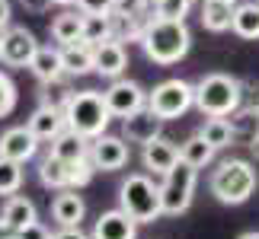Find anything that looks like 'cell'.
Here are the masks:
<instances>
[{"label":"cell","instance_id":"6da1fadb","mask_svg":"<svg viewBox=\"0 0 259 239\" xmlns=\"http://www.w3.org/2000/svg\"><path fill=\"white\" fill-rule=\"evenodd\" d=\"M141 48L144 54L151 57L154 64H163L170 67L176 61H183L189 45H192V32L183 19H160V16H151L141 29Z\"/></svg>","mask_w":259,"mask_h":239},{"label":"cell","instance_id":"7a4b0ae2","mask_svg":"<svg viewBox=\"0 0 259 239\" xmlns=\"http://www.w3.org/2000/svg\"><path fill=\"white\" fill-rule=\"evenodd\" d=\"M243 102V83L231 74H205L195 83V108L205 118H227Z\"/></svg>","mask_w":259,"mask_h":239},{"label":"cell","instance_id":"3957f363","mask_svg":"<svg viewBox=\"0 0 259 239\" xmlns=\"http://www.w3.org/2000/svg\"><path fill=\"white\" fill-rule=\"evenodd\" d=\"M109 122H112V115H109V108L103 102V93H96V89H74V96L64 105V128H71L80 137L93 141V137L106 134Z\"/></svg>","mask_w":259,"mask_h":239},{"label":"cell","instance_id":"277c9868","mask_svg":"<svg viewBox=\"0 0 259 239\" xmlns=\"http://www.w3.org/2000/svg\"><path fill=\"white\" fill-rule=\"evenodd\" d=\"M256 185H259V175L250 159H224L211 172V195L221 204H231V207L250 201Z\"/></svg>","mask_w":259,"mask_h":239},{"label":"cell","instance_id":"5b68a950","mask_svg":"<svg viewBox=\"0 0 259 239\" xmlns=\"http://www.w3.org/2000/svg\"><path fill=\"white\" fill-rule=\"evenodd\" d=\"M118 207L138 223H154L157 217H163L160 207V188H157L144 172L128 175L122 188H118Z\"/></svg>","mask_w":259,"mask_h":239},{"label":"cell","instance_id":"8992f818","mask_svg":"<svg viewBox=\"0 0 259 239\" xmlns=\"http://www.w3.org/2000/svg\"><path fill=\"white\" fill-rule=\"evenodd\" d=\"M195 182H198V169L183 163V159L163 175V185H157V188H160V207H163L166 217H176V214L189 211L192 195H195Z\"/></svg>","mask_w":259,"mask_h":239},{"label":"cell","instance_id":"52a82bcc","mask_svg":"<svg viewBox=\"0 0 259 239\" xmlns=\"http://www.w3.org/2000/svg\"><path fill=\"white\" fill-rule=\"evenodd\" d=\"M195 105V86L186 83V80H163V83H157L151 93H147V108L163 118V122H173V118L186 115L189 108Z\"/></svg>","mask_w":259,"mask_h":239},{"label":"cell","instance_id":"ba28073f","mask_svg":"<svg viewBox=\"0 0 259 239\" xmlns=\"http://www.w3.org/2000/svg\"><path fill=\"white\" fill-rule=\"evenodd\" d=\"M35 48H38V42L26 26H7L0 32V61L7 67H29Z\"/></svg>","mask_w":259,"mask_h":239},{"label":"cell","instance_id":"9c48e42d","mask_svg":"<svg viewBox=\"0 0 259 239\" xmlns=\"http://www.w3.org/2000/svg\"><path fill=\"white\" fill-rule=\"evenodd\" d=\"M103 102L109 108V115L112 118H128L132 112L147 105V93L141 89V83H135V80H112V86L103 93Z\"/></svg>","mask_w":259,"mask_h":239},{"label":"cell","instance_id":"30bf717a","mask_svg":"<svg viewBox=\"0 0 259 239\" xmlns=\"http://www.w3.org/2000/svg\"><path fill=\"white\" fill-rule=\"evenodd\" d=\"M90 159L103 172H115V169H122L128 163V141L115 134H99L90 141Z\"/></svg>","mask_w":259,"mask_h":239},{"label":"cell","instance_id":"8fae6325","mask_svg":"<svg viewBox=\"0 0 259 239\" xmlns=\"http://www.w3.org/2000/svg\"><path fill=\"white\" fill-rule=\"evenodd\" d=\"M128 67V51L118 38H109V42H99L93 45V71L99 77H109V80H118Z\"/></svg>","mask_w":259,"mask_h":239},{"label":"cell","instance_id":"7c38bea8","mask_svg":"<svg viewBox=\"0 0 259 239\" xmlns=\"http://www.w3.org/2000/svg\"><path fill=\"white\" fill-rule=\"evenodd\" d=\"M38 137L29 131V128H7L0 134V156L4 159H13V163H26L38 153Z\"/></svg>","mask_w":259,"mask_h":239},{"label":"cell","instance_id":"4fadbf2b","mask_svg":"<svg viewBox=\"0 0 259 239\" xmlns=\"http://www.w3.org/2000/svg\"><path fill=\"white\" fill-rule=\"evenodd\" d=\"M90 239H138V220H132L122 207L118 211H106L96 217Z\"/></svg>","mask_w":259,"mask_h":239},{"label":"cell","instance_id":"5bb4252c","mask_svg":"<svg viewBox=\"0 0 259 239\" xmlns=\"http://www.w3.org/2000/svg\"><path fill=\"white\" fill-rule=\"evenodd\" d=\"M141 163L154 175H166L179 163V147L173 141H166V137H154V141H147L141 147Z\"/></svg>","mask_w":259,"mask_h":239},{"label":"cell","instance_id":"9a60e30c","mask_svg":"<svg viewBox=\"0 0 259 239\" xmlns=\"http://www.w3.org/2000/svg\"><path fill=\"white\" fill-rule=\"evenodd\" d=\"M160 125L163 118H157L151 108H138V112H132L128 118H122V131H125V141L128 144H147L154 141V137H160Z\"/></svg>","mask_w":259,"mask_h":239},{"label":"cell","instance_id":"2e32d148","mask_svg":"<svg viewBox=\"0 0 259 239\" xmlns=\"http://www.w3.org/2000/svg\"><path fill=\"white\" fill-rule=\"evenodd\" d=\"M52 217L58 226H80V220L87 217V204L74 188H61L52 201Z\"/></svg>","mask_w":259,"mask_h":239},{"label":"cell","instance_id":"e0dca14e","mask_svg":"<svg viewBox=\"0 0 259 239\" xmlns=\"http://www.w3.org/2000/svg\"><path fill=\"white\" fill-rule=\"evenodd\" d=\"M61 64L67 77H83L93 71V45L77 38L71 45H61Z\"/></svg>","mask_w":259,"mask_h":239},{"label":"cell","instance_id":"ac0fdd59","mask_svg":"<svg viewBox=\"0 0 259 239\" xmlns=\"http://www.w3.org/2000/svg\"><path fill=\"white\" fill-rule=\"evenodd\" d=\"M29 131H32L38 141H52L64 131V112L61 108H48V105H38L32 115H29Z\"/></svg>","mask_w":259,"mask_h":239},{"label":"cell","instance_id":"d6986e66","mask_svg":"<svg viewBox=\"0 0 259 239\" xmlns=\"http://www.w3.org/2000/svg\"><path fill=\"white\" fill-rule=\"evenodd\" d=\"M52 156H58V159H64V163H74V159H83L87 153H90V141L87 137H80L77 131H71V128H64L58 137H52Z\"/></svg>","mask_w":259,"mask_h":239},{"label":"cell","instance_id":"ffe728a7","mask_svg":"<svg viewBox=\"0 0 259 239\" xmlns=\"http://www.w3.org/2000/svg\"><path fill=\"white\" fill-rule=\"evenodd\" d=\"M29 71H32L42 83H48V80L61 77L64 74V64H61V48H52V45H38L32 61H29Z\"/></svg>","mask_w":259,"mask_h":239},{"label":"cell","instance_id":"44dd1931","mask_svg":"<svg viewBox=\"0 0 259 239\" xmlns=\"http://www.w3.org/2000/svg\"><path fill=\"white\" fill-rule=\"evenodd\" d=\"M231 137H234V144H250L253 137L259 134V112H256V105L253 108H234L231 115Z\"/></svg>","mask_w":259,"mask_h":239},{"label":"cell","instance_id":"7402d4cb","mask_svg":"<svg viewBox=\"0 0 259 239\" xmlns=\"http://www.w3.org/2000/svg\"><path fill=\"white\" fill-rule=\"evenodd\" d=\"M0 217H4V223L10 230H23V226H29L35 220V204L29 201V198H23V195H10Z\"/></svg>","mask_w":259,"mask_h":239},{"label":"cell","instance_id":"603a6c76","mask_svg":"<svg viewBox=\"0 0 259 239\" xmlns=\"http://www.w3.org/2000/svg\"><path fill=\"white\" fill-rule=\"evenodd\" d=\"M38 178H42V185L45 188H67L71 185V163H64V159H58L48 153L42 163H38Z\"/></svg>","mask_w":259,"mask_h":239},{"label":"cell","instance_id":"cb8c5ba5","mask_svg":"<svg viewBox=\"0 0 259 239\" xmlns=\"http://www.w3.org/2000/svg\"><path fill=\"white\" fill-rule=\"evenodd\" d=\"M202 26L208 32H227L234 19V7L231 4H218V0H202Z\"/></svg>","mask_w":259,"mask_h":239},{"label":"cell","instance_id":"d4e9b609","mask_svg":"<svg viewBox=\"0 0 259 239\" xmlns=\"http://www.w3.org/2000/svg\"><path fill=\"white\" fill-rule=\"evenodd\" d=\"M231 29L240 38H259V4H240L234 7V19H231Z\"/></svg>","mask_w":259,"mask_h":239},{"label":"cell","instance_id":"484cf974","mask_svg":"<svg viewBox=\"0 0 259 239\" xmlns=\"http://www.w3.org/2000/svg\"><path fill=\"white\" fill-rule=\"evenodd\" d=\"M80 29H83V13H61V16H55L52 19V38L58 45H71L80 38Z\"/></svg>","mask_w":259,"mask_h":239},{"label":"cell","instance_id":"4316f807","mask_svg":"<svg viewBox=\"0 0 259 239\" xmlns=\"http://www.w3.org/2000/svg\"><path fill=\"white\" fill-rule=\"evenodd\" d=\"M179 159H183V163H189V166H195V169H202V166H208V163L214 159V147L205 144L198 134H192L189 141L179 144Z\"/></svg>","mask_w":259,"mask_h":239},{"label":"cell","instance_id":"83f0119b","mask_svg":"<svg viewBox=\"0 0 259 239\" xmlns=\"http://www.w3.org/2000/svg\"><path fill=\"white\" fill-rule=\"evenodd\" d=\"M71 96H74V86H71V77L67 74L42 83V105H48V108H61L64 112V105H67Z\"/></svg>","mask_w":259,"mask_h":239},{"label":"cell","instance_id":"f1b7e54d","mask_svg":"<svg viewBox=\"0 0 259 239\" xmlns=\"http://www.w3.org/2000/svg\"><path fill=\"white\" fill-rule=\"evenodd\" d=\"M198 137H202L205 144H211L214 150H221V147H231V144H234L227 118H205V125L198 128Z\"/></svg>","mask_w":259,"mask_h":239},{"label":"cell","instance_id":"f546056e","mask_svg":"<svg viewBox=\"0 0 259 239\" xmlns=\"http://www.w3.org/2000/svg\"><path fill=\"white\" fill-rule=\"evenodd\" d=\"M80 38H83V42H90V45L109 42V38H112V13H106V16H87L83 13Z\"/></svg>","mask_w":259,"mask_h":239},{"label":"cell","instance_id":"4dcf8cb0","mask_svg":"<svg viewBox=\"0 0 259 239\" xmlns=\"http://www.w3.org/2000/svg\"><path fill=\"white\" fill-rule=\"evenodd\" d=\"M23 185V163L0 156V195H16Z\"/></svg>","mask_w":259,"mask_h":239},{"label":"cell","instance_id":"1f68e13d","mask_svg":"<svg viewBox=\"0 0 259 239\" xmlns=\"http://www.w3.org/2000/svg\"><path fill=\"white\" fill-rule=\"evenodd\" d=\"M189 10H192V0H154V16L160 19H183L186 23Z\"/></svg>","mask_w":259,"mask_h":239},{"label":"cell","instance_id":"d6a6232c","mask_svg":"<svg viewBox=\"0 0 259 239\" xmlns=\"http://www.w3.org/2000/svg\"><path fill=\"white\" fill-rule=\"evenodd\" d=\"M93 172H96V166H93V159H90V153L83 159H74L71 163V185L67 188H83L90 178H93Z\"/></svg>","mask_w":259,"mask_h":239},{"label":"cell","instance_id":"836d02e7","mask_svg":"<svg viewBox=\"0 0 259 239\" xmlns=\"http://www.w3.org/2000/svg\"><path fill=\"white\" fill-rule=\"evenodd\" d=\"M16 108V83L10 80V74L0 71V118H7Z\"/></svg>","mask_w":259,"mask_h":239},{"label":"cell","instance_id":"e575fe53","mask_svg":"<svg viewBox=\"0 0 259 239\" xmlns=\"http://www.w3.org/2000/svg\"><path fill=\"white\" fill-rule=\"evenodd\" d=\"M77 10L87 16H106V13H112V7H115V0H74Z\"/></svg>","mask_w":259,"mask_h":239},{"label":"cell","instance_id":"d590c367","mask_svg":"<svg viewBox=\"0 0 259 239\" xmlns=\"http://www.w3.org/2000/svg\"><path fill=\"white\" fill-rule=\"evenodd\" d=\"M16 239H52V230H48L45 223L32 220L29 226H23V230H16Z\"/></svg>","mask_w":259,"mask_h":239},{"label":"cell","instance_id":"8d00e7d4","mask_svg":"<svg viewBox=\"0 0 259 239\" xmlns=\"http://www.w3.org/2000/svg\"><path fill=\"white\" fill-rule=\"evenodd\" d=\"M52 239H90L80 226H61L58 233H52Z\"/></svg>","mask_w":259,"mask_h":239},{"label":"cell","instance_id":"74e56055","mask_svg":"<svg viewBox=\"0 0 259 239\" xmlns=\"http://www.w3.org/2000/svg\"><path fill=\"white\" fill-rule=\"evenodd\" d=\"M10 16H13L10 13V0H0V32L10 26Z\"/></svg>","mask_w":259,"mask_h":239},{"label":"cell","instance_id":"f35d334b","mask_svg":"<svg viewBox=\"0 0 259 239\" xmlns=\"http://www.w3.org/2000/svg\"><path fill=\"white\" fill-rule=\"evenodd\" d=\"M0 239H16V230H10L4 223V217H0Z\"/></svg>","mask_w":259,"mask_h":239},{"label":"cell","instance_id":"ab89813d","mask_svg":"<svg viewBox=\"0 0 259 239\" xmlns=\"http://www.w3.org/2000/svg\"><path fill=\"white\" fill-rule=\"evenodd\" d=\"M26 7H32V10H42V7H48V0H23Z\"/></svg>","mask_w":259,"mask_h":239},{"label":"cell","instance_id":"60d3db41","mask_svg":"<svg viewBox=\"0 0 259 239\" xmlns=\"http://www.w3.org/2000/svg\"><path fill=\"white\" fill-rule=\"evenodd\" d=\"M246 147H250V153H253V156L259 159V134H256V137H253V141H250V144H246Z\"/></svg>","mask_w":259,"mask_h":239},{"label":"cell","instance_id":"b9f144b4","mask_svg":"<svg viewBox=\"0 0 259 239\" xmlns=\"http://www.w3.org/2000/svg\"><path fill=\"white\" fill-rule=\"evenodd\" d=\"M237 239H259V233H256V230H250V233H243V236H237Z\"/></svg>","mask_w":259,"mask_h":239},{"label":"cell","instance_id":"7bdbcfd3","mask_svg":"<svg viewBox=\"0 0 259 239\" xmlns=\"http://www.w3.org/2000/svg\"><path fill=\"white\" fill-rule=\"evenodd\" d=\"M48 4H61V7H67V4H74V0H48Z\"/></svg>","mask_w":259,"mask_h":239},{"label":"cell","instance_id":"ee69618b","mask_svg":"<svg viewBox=\"0 0 259 239\" xmlns=\"http://www.w3.org/2000/svg\"><path fill=\"white\" fill-rule=\"evenodd\" d=\"M218 4H231V7H237V0H218Z\"/></svg>","mask_w":259,"mask_h":239},{"label":"cell","instance_id":"f6af8a7d","mask_svg":"<svg viewBox=\"0 0 259 239\" xmlns=\"http://www.w3.org/2000/svg\"><path fill=\"white\" fill-rule=\"evenodd\" d=\"M256 112H259V102H256Z\"/></svg>","mask_w":259,"mask_h":239}]
</instances>
